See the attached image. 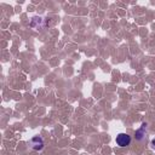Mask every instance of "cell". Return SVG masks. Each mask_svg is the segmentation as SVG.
Wrapping results in <instances>:
<instances>
[{"label":"cell","instance_id":"obj_1","mask_svg":"<svg viewBox=\"0 0 155 155\" xmlns=\"http://www.w3.org/2000/svg\"><path fill=\"white\" fill-rule=\"evenodd\" d=\"M131 140H132V138H131V136L127 134V133H119V134L116 136V138H115V142H116V144H117L120 148L128 147V145L131 144Z\"/></svg>","mask_w":155,"mask_h":155},{"label":"cell","instance_id":"obj_2","mask_svg":"<svg viewBox=\"0 0 155 155\" xmlns=\"http://www.w3.org/2000/svg\"><path fill=\"white\" fill-rule=\"evenodd\" d=\"M29 145H30V148L34 149V150H41V149L44 148L45 143H44V139H42L40 136H34V137L30 138Z\"/></svg>","mask_w":155,"mask_h":155},{"label":"cell","instance_id":"obj_3","mask_svg":"<svg viewBox=\"0 0 155 155\" xmlns=\"http://www.w3.org/2000/svg\"><path fill=\"white\" fill-rule=\"evenodd\" d=\"M147 126H148V124H147V122H143V124L140 125V127H139L138 130H136V132H134V138H136L137 140H142V139L145 137Z\"/></svg>","mask_w":155,"mask_h":155},{"label":"cell","instance_id":"obj_4","mask_svg":"<svg viewBox=\"0 0 155 155\" xmlns=\"http://www.w3.org/2000/svg\"><path fill=\"white\" fill-rule=\"evenodd\" d=\"M41 23H42V18H40V17H33L29 25L31 28H39L41 25Z\"/></svg>","mask_w":155,"mask_h":155},{"label":"cell","instance_id":"obj_5","mask_svg":"<svg viewBox=\"0 0 155 155\" xmlns=\"http://www.w3.org/2000/svg\"><path fill=\"white\" fill-rule=\"evenodd\" d=\"M150 147H151V149H153V150H155V137L150 140Z\"/></svg>","mask_w":155,"mask_h":155}]
</instances>
